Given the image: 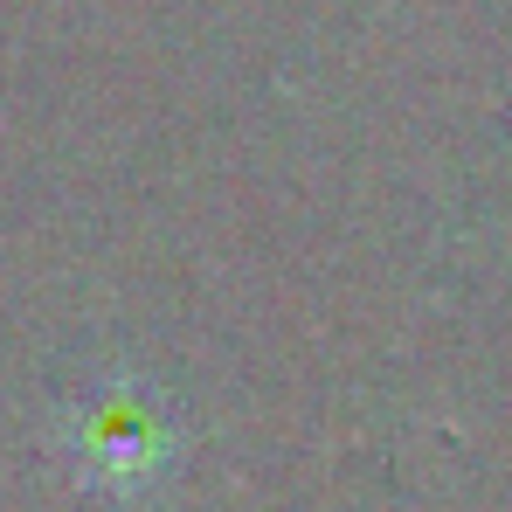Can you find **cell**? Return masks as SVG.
Listing matches in <instances>:
<instances>
[{
  "label": "cell",
  "instance_id": "1",
  "mask_svg": "<svg viewBox=\"0 0 512 512\" xmlns=\"http://www.w3.org/2000/svg\"><path fill=\"white\" fill-rule=\"evenodd\" d=\"M173 457H180V429H173L167 402L125 374L84 388L63 416V464L77 471L84 492L139 499L173 471Z\"/></svg>",
  "mask_w": 512,
  "mask_h": 512
}]
</instances>
